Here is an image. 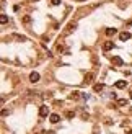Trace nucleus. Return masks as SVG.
<instances>
[{
  "label": "nucleus",
  "mask_w": 132,
  "mask_h": 134,
  "mask_svg": "<svg viewBox=\"0 0 132 134\" xmlns=\"http://www.w3.org/2000/svg\"><path fill=\"white\" fill-rule=\"evenodd\" d=\"M47 114H49V106L43 105V106L39 108V116H41V118H46Z\"/></svg>",
  "instance_id": "f257e3e1"
},
{
  "label": "nucleus",
  "mask_w": 132,
  "mask_h": 134,
  "mask_svg": "<svg viewBox=\"0 0 132 134\" xmlns=\"http://www.w3.org/2000/svg\"><path fill=\"white\" fill-rule=\"evenodd\" d=\"M29 82H31V83L39 82V74H38V72H31V74H29Z\"/></svg>",
  "instance_id": "f03ea898"
},
{
  "label": "nucleus",
  "mask_w": 132,
  "mask_h": 134,
  "mask_svg": "<svg viewBox=\"0 0 132 134\" xmlns=\"http://www.w3.org/2000/svg\"><path fill=\"white\" fill-rule=\"evenodd\" d=\"M113 47H114V43H113V41H106V43L103 44V51H111Z\"/></svg>",
  "instance_id": "7ed1b4c3"
},
{
  "label": "nucleus",
  "mask_w": 132,
  "mask_h": 134,
  "mask_svg": "<svg viewBox=\"0 0 132 134\" xmlns=\"http://www.w3.org/2000/svg\"><path fill=\"white\" fill-rule=\"evenodd\" d=\"M119 39H121V41H127V39H131V33H127V31L119 33Z\"/></svg>",
  "instance_id": "20e7f679"
},
{
  "label": "nucleus",
  "mask_w": 132,
  "mask_h": 134,
  "mask_svg": "<svg viewBox=\"0 0 132 134\" xmlns=\"http://www.w3.org/2000/svg\"><path fill=\"white\" fill-rule=\"evenodd\" d=\"M113 64H114V66H122V64H124V61H122V59H121V57H119V56H114V57H113Z\"/></svg>",
  "instance_id": "39448f33"
},
{
  "label": "nucleus",
  "mask_w": 132,
  "mask_h": 134,
  "mask_svg": "<svg viewBox=\"0 0 132 134\" xmlns=\"http://www.w3.org/2000/svg\"><path fill=\"white\" fill-rule=\"evenodd\" d=\"M106 34H108V36H114V34H117V30H116V28H106Z\"/></svg>",
  "instance_id": "423d86ee"
},
{
  "label": "nucleus",
  "mask_w": 132,
  "mask_h": 134,
  "mask_svg": "<svg viewBox=\"0 0 132 134\" xmlns=\"http://www.w3.org/2000/svg\"><path fill=\"white\" fill-rule=\"evenodd\" d=\"M117 105H119V106H127L129 100L127 98H119V100H117Z\"/></svg>",
  "instance_id": "0eeeda50"
},
{
  "label": "nucleus",
  "mask_w": 132,
  "mask_h": 134,
  "mask_svg": "<svg viewBox=\"0 0 132 134\" xmlns=\"http://www.w3.org/2000/svg\"><path fill=\"white\" fill-rule=\"evenodd\" d=\"M59 119H60V118H59V114H51V116H49V121L51 123H59Z\"/></svg>",
  "instance_id": "6e6552de"
},
{
  "label": "nucleus",
  "mask_w": 132,
  "mask_h": 134,
  "mask_svg": "<svg viewBox=\"0 0 132 134\" xmlns=\"http://www.w3.org/2000/svg\"><path fill=\"white\" fill-rule=\"evenodd\" d=\"M126 80H119V82H116V88H126Z\"/></svg>",
  "instance_id": "1a4fd4ad"
},
{
  "label": "nucleus",
  "mask_w": 132,
  "mask_h": 134,
  "mask_svg": "<svg viewBox=\"0 0 132 134\" xmlns=\"http://www.w3.org/2000/svg\"><path fill=\"white\" fill-rule=\"evenodd\" d=\"M85 82H86V83H90V82H93V74H91V72H90V74H86V75H85Z\"/></svg>",
  "instance_id": "9d476101"
},
{
  "label": "nucleus",
  "mask_w": 132,
  "mask_h": 134,
  "mask_svg": "<svg viewBox=\"0 0 132 134\" xmlns=\"http://www.w3.org/2000/svg\"><path fill=\"white\" fill-rule=\"evenodd\" d=\"M93 90L95 92H101V90H103V83H96V85L93 87Z\"/></svg>",
  "instance_id": "9b49d317"
},
{
  "label": "nucleus",
  "mask_w": 132,
  "mask_h": 134,
  "mask_svg": "<svg viewBox=\"0 0 132 134\" xmlns=\"http://www.w3.org/2000/svg\"><path fill=\"white\" fill-rule=\"evenodd\" d=\"M78 97H80V95H78V92H74V93L70 95L69 98H70V100H78Z\"/></svg>",
  "instance_id": "f8f14e48"
},
{
  "label": "nucleus",
  "mask_w": 132,
  "mask_h": 134,
  "mask_svg": "<svg viewBox=\"0 0 132 134\" xmlns=\"http://www.w3.org/2000/svg\"><path fill=\"white\" fill-rule=\"evenodd\" d=\"M29 21H31V16H29V15H25V16H23V23H29Z\"/></svg>",
  "instance_id": "ddd939ff"
},
{
  "label": "nucleus",
  "mask_w": 132,
  "mask_h": 134,
  "mask_svg": "<svg viewBox=\"0 0 132 134\" xmlns=\"http://www.w3.org/2000/svg\"><path fill=\"white\" fill-rule=\"evenodd\" d=\"M67 28H69V30H67L65 33H67V34H69V33L72 31V30H74V28H75V23H70V25H69V26H67Z\"/></svg>",
  "instance_id": "4468645a"
},
{
  "label": "nucleus",
  "mask_w": 132,
  "mask_h": 134,
  "mask_svg": "<svg viewBox=\"0 0 132 134\" xmlns=\"http://www.w3.org/2000/svg\"><path fill=\"white\" fill-rule=\"evenodd\" d=\"M0 21H2V23H7V21H8L7 15H2V16H0Z\"/></svg>",
  "instance_id": "2eb2a0df"
},
{
  "label": "nucleus",
  "mask_w": 132,
  "mask_h": 134,
  "mask_svg": "<svg viewBox=\"0 0 132 134\" xmlns=\"http://www.w3.org/2000/svg\"><path fill=\"white\" fill-rule=\"evenodd\" d=\"M51 3H52V5H59V3H60V0H51Z\"/></svg>",
  "instance_id": "dca6fc26"
},
{
  "label": "nucleus",
  "mask_w": 132,
  "mask_h": 134,
  "mask_svg": "<svg viewBox=\"0 0 132 134\" xmlns=\"http://www.w3.org/2000/svg\"><path fill=\"white\" fill-rule=\"evenodd\" d=\"M34 2H38V0H34Z\"/></svg>",
  "instance_id": "f3484780"
}]
</instances>
